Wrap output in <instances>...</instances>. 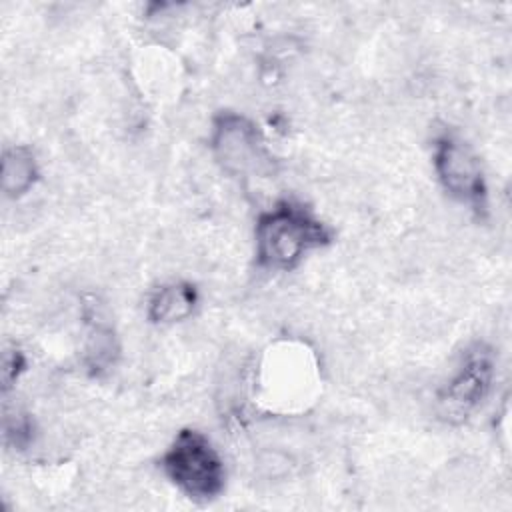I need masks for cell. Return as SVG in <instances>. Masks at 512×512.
<instances>
[{"label":"cell","mask_w":512,"mask_h":512,"mask_svg":"<svg viewBox=\"0 0 512 512\" xmlns=\"http://www.w3.org/2000/svg\"><path fill=\"white\" fill-rule=\"evenodd\" d=\"M86 356L90 362V368L100 372L104 370L108 364H112V356H114V342L110 332H102L96 330L90 338V344L86 348Z\"/></svg>","instance_id":"cell-8"},{"label":"cell","mask_w":512,"mask_h":512,"mask_svg":"<svg viewBox=\"0 0 512 512\" xmlns=\"http://www.w3.org/2000/svg\"><path fill=\"white\" fill-rule=\"evenodd\" d=\"M434 170L450 196L478 212L486 210V182L480 160L462 140L450 134L436 138Z\"/></svg>","instance_id":"cell-3"},{"label":"cell","mask_w":512,"mask_h":512,"mask_svg":"<svg viewBox=\"0 0 512 512\" xmlns=\"http://www.w3.org/2000/svg\"><path fill=\"white\" fill-rule=\"evenodd\" d=\"M332 234L312 212L294 202H278L256 222V260L264 268L292 270L300 260L330 242Z\"/></svg>","instance_id":"cell-1"},{"label":"cell","mask_w":512,"mask_h":512,"mask_svg":"<svg viewBox=\"0 0 512 512\" xmlns=\"http://www.w3.org/2000/svg\"><path fill=\"white\" fill-rule=\"evenodd\" d=\"M160 466L168 480L192 500L206 502L224 490V462L212 442L198 430L178 432Z\"/></svg>","instance_id":"cell-2"},{"label":"cell","mask_w":512,"mask_h":512,"mask_svg":"<svg viewBox=\"0 0 512 512\" xmlns=\"http://www.w3.org/2000/svg\"><path fill=\"white\" fill-rule=\"evenodd\" d=\"M38 180V164L26 146L6 148L0 166V188L6 196L18 198L26 194Z\"/></svg>","instance_id":"cell-7"},{"label":"cell","mask_w":512,"mask_h":512,"mask_svg":"<svg viewBox=\"0 0 512 512\" xmlns=\"http://www.w3.org/2000/svg\"><path fill=\"white\" fill-rule=\"evenodd\" d=\"M198 302L196 288L188 282L160 286L148 302V318L156 324H174L188 318Z\"/></svg>","instance_id":"cell-6"},{"label":"cell","mask_w":512,"mask_h":512,"mask_svg":"<svg viewBox=\"0 0 512 512\" xmlns=\"http://www.w3.org/2000/svg\"><path fill=\"white\" fill-rule=\"evenodd\" d=\"M210 146L218 164L234 176L256 172L264 162V148L256 126L234 112L214 118Z\"/></svg>","instance_id":"cell-5"},{"label":"cell","mask_w":512,"mask_h":512,"mask_svg":"<svg viewBox=\"0 0 512 512\" xmlns=\"http://www.w3.org/2000/svg\"><path fill=\"white\" fill-rule=\"evenodd\" d=\"M492 378V354L484 346H476L466 354L458 372L440 392L438 406L442 418L448 422H464L486 400L492 386Z\"/></svg>","instance_id":"cell-4"},{"label":"cell","mask_w":512,"mask_h":512,"mask_svg":"<svg viewBox=\"0 0 512 512\" xmlns=\"http://www.w3.org/2000/svg\"><path fill=\"white\" fill-rule=\"evenodd\" d=\"M26 368V356L16 348H6L2 352V370H0V378H2V388L4 392L10 390V386L18 380V376L24 372Z\"/></svg>","instance_id":"cell-9"}]
</instances>
